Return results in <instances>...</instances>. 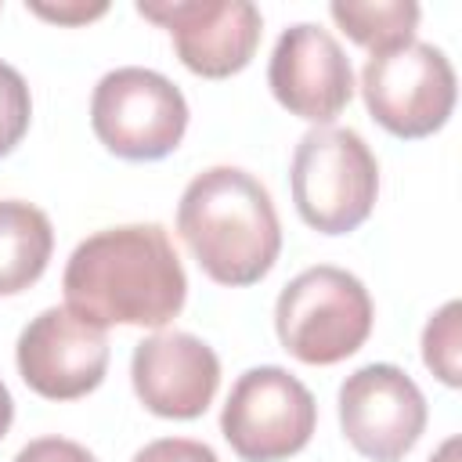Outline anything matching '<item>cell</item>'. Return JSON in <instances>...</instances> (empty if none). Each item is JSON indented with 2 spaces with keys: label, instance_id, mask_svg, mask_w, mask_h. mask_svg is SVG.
Instances as JSON below:
<instances>
[{
  "label": "cell",
  "instance_id": "10",
  "mask_svg": "<svg viewBox=\"0 0 462 462\" xmlns=\"http://www.w3.org/2000/svg\"><path fill=\"white\" fill-rule=\"evenodd\" d=\"M22 383L47 401H79L105 383L108 332L69 307L40 310L14 346Z\"/></svg>",
  "mask_w": 462,
  "mask_h": 462
},
{
  "label": "cell",
  "instance_id": "6",
  "mask_svg": "<svg viewBox=\"0 0 462 462\" xmlns=\"http://www.w3.org/2000/svg\"><path fill=\"white\" fill-rule=\"evenodd\" d=\"M314 426V393L282 365L242 372L220 411V433L242 462L292 458L310 444Z\"/></svg>",
  "mask_w": 462,
  "mask_h": 462
},
{
  "label": "cell",
  "instance_id": "17",
  "mask_svg": "<svg viewBox=\"0 0 462 462\" xmlns=\"http://www.w3.org/2000/svg\"><path fill=\"white\" fill-rule=\"evenodd\" d=\"M130 462H220L217 451L191 437H159L144 444Z\"/></svg>",
  "mask_w": 462,
  "mask_h": 462
},
{
  "label": "cell",
  "instance_id": "14",
  "mask_svg": "<svg viewBox=\"0 0 462 462\" xmlns=\"http://www.w3.org/2000/svg\"><path fill=\"white\" fill-rule=\"evenodd\" d=\"M332 22L372 58L408 47L419 29V4L415 0H332Z\"/></svg>",
  "mask_w": 462,
  "mask_h": 462
},
{
  "label": "cell",
  "instance_id": "1",
  "mask_svg": "<svg viewBox=\"0 0 462 462\" xmlns=\"http://www.w3.org/2000/svg\"><path fill=\"white\" fill-rule=\"evenodd\" d=\"M65 307L101 328H166L188 300V274L159 224H119L87 235L61 274Z\"/></svg>",
  "mask_w": 462,
  "mask_h": 462
},
{
  "label": "cell",
  "instance_id": "19",
  "mask_svg": "<svg viewBox=\"0 0 462 462\" xmlns=\"http://www.w3.org/2000/svg\"><path fill=\"white\" fill-rule=\"evenodd\" d=\"M36 18L58 22V25H87L94 18H101L108 11V4H83V0H69V4H25Z\"/></svg>",
  "mask_w": 462,
  "mask_h": 462
},
{
  "label": "cell",
  "instance_id": "9",
  "mask_svg": "<svg viewBox=\"0 0 462 462\" xmlns=\"http://www.w3.org/2000/svg\"><path fill=\"white\" fill-rule=\"evenodd\" d=\"M137 14L162 25L180 65L202 79L242 72L263 32L260 7L249 0H141Z\"/></svg>",
  "mask_w": 462,
  "mask_h": 462
},
{
  "label": "cell",
  "instance_id": "21",
  "mask_svg": "<svg viewBox=\"0 0 462 462\" xmlns=\"http://www.w3.org/2000/svg\"><path fill=\"white\" fill-rule=\"evenodd\" d=\"M458 451H462V440H458V437H448V440H444V444H440L426 462H462V458H458Z\"/></svg>",
  "mask_w": 462,
  "mask_h": 462
},
{
  "label": "cell",
  "instance_id": "7",
  "mask_svg": "<svg viewBox=\"0 0 462 462\" xmlns=\"http://www.w3.org/2000/svg\"><path fill=\"white\" fill-rule=\"evenodd\" d=\"M361 97L368 116L401 141L437 134L458 97V79L448 54L433 43L411 40L390 54H375L361 69Z\"/></svg>",
  "mask_w": 462,
  "mask_h": 462
},
{
  "label": "cell",
  "instance_id": "3",
  "mask_svg": "<svg viewBox=\"0 0 462 462\" xmlns=\"http://www.w3.org/2000/svg\"><path fill=\"white\" fill-rule=\"evenodd\" d=\"M296 213L318 235L357 231L379 199V162L350 126H314L300 137L289 166Z\"/></svg>",
  "mask_w": 462,
  "mask_h": 462
},
{
  "label": "cell",
  "instance_id": "16",
  "mask_svg": "<svg viewBox=\"0 0 462 462\" xmlns=\"http://www.w3.org/2000/svg\"><path fill=\"white\" fill-rule=\"evenodd\" d=\"M29 123H32L29 83L14 65L0 61V159H7L22 144V137L29 134Z\"/></svg>",
  "mask_w": 462,
  "mask_h": 462
},
{
  "label": "cell",
  "instance_id": "2",
  "mask_svg": "<svg viewBox=\"0 0 462 462\" xmlns=\"http://www.w3.org/2000/svg\"><path fill=\"white\" fill-rule=\"evenodd\" d=\"M177 231L206 278L227 289L256 285L282 253L271 191L242 166H209L191 177L177 202Z\"/></svg>",
  "mask_w": 462,
  "mask_h": 462
},
{
  "label": "cell",
  "instance_id": "18",
  "mask_svg": "<svg viewBox=\"0 0 462 462\" xmlns=\"http://www.w3.org/2000/svg\"><path fill=\"white\" fill-rule=\"evenodd\" d=\"M14 462H97V458L69 437H36L14 455Z\"/></svg>",
  "mask_w": 462,
  "mask_h": 462
},
{
  "label": "cell",
  "instance_id": "13",
  "mask_svg": "<svg viewBox=\"0 0 462 462\" xmlns=\"http://www.w3.org/2000/svg\"><path fill=\"white\" fill-rule=\"evenodd\" d=\"M54 253L51 217L25 199H0V296L36 285Z\"/></svg>",
  "mask_w": 462,
  "mask_h": 462
},
{
  "label": "cell",
  "instance_id": "8",
  "mask_svg": "<svg viewBox=\"0 0 462 462\" xmlns=\"http://www.w3.org/2000/svg\"><path fill=\"white\" fill-rule=\"evenodd\" d=\"M336 404L343 437L368 462H401L419 444L430 419L419 383L390 361H372L350 372Z\"/></svg>",
  "mask_w": 462,
  "mask_h": 462
},
{
  "label": "cell",
  "instance_id": "5",
  "mask_svg": "<svg viewBox=\"0 0 462 462\" xmlns=\"http://www.w3.org/2000/svg\"><path fill=\"white\" fill-rule=\"evenodd\" d=\"M90 126L116 159L155 162L184 141L188 101L162 72L123 65L97 79L90 94Z\"/></svg>",
  "mask_w": 462,
  "mask_h": 462
},
{
  "label": "cell",
  "instance_id": "12",
  "mask_svg": "<svg viewBox=\"0 0 462 462\" xmlns=\"http://www.w3.org/2000/svg\"><path fill=\"white\" fill-rule=\"evenodd\" d=\"M130 383L152 415L188 422L213 404L220 386V357L191 332H152L134 346Z\"/></svg>",
  "mask_w": 462,
  "mask_h": 462
},
{
  "label": "cell",
  "instance_id": "15",
  "mask_svg": "<svg viewBox=\"0 0 462 462\" xmlns=\"http://www.w3.org/2000/svg\"><path fill=\"white\" fill-rule=\"evenodd\" d=\"M422 361L444 386H462V303L448 300L422 328Z\"/></svg>",
  "mask_w": 462,
  "mask_h": 462
},
{
  "label": "cell",
  "instance_id": "11",
  "mask_svg": "<svg viewBox=\"0 0 462 462\" xmlns=\"http://www.w3.org/2000/svg\"><path fill=\"white\" fill-rule=\"evenodd\" d=\"M267 87L289 116L325 126L350 105L354 69L328 29L314 22H296L278 36L271 51Z\"/></svg>",
  "mask_w": 462,
  "mask_h": 462
},
{
  "label": "cell",
  "instance_id": "20",
  "mask_svg": "<svg viewBox=\"0 0 462 462\" xmlns=\"http://www.w3.org/2000/svg\"><path fill=\"white\" fill-rule=\"evenodd\" d=\"M11 422H14V401H11V390H7V383L0 379V440L7 437Z\"/></svg>",
  "mask_w": 462,
  "mask_h": 462
},
{
  "label": "cell",
  "instance_id": "4",
  "mask_svg": "<svg viewBox=\"0 0 462 462\" xmlns=\"http://www.w3.org/2000/svg\"><path fill=\"white\" fill-rule=\"evenodd\" d=\"M375 307L365 282L336 263L300 271L274 303V332L282 350L303 365H339L372 336Z\"/></svg>",
  "mask_w": 462,
  "mask_h": 462
}]
</instances>
